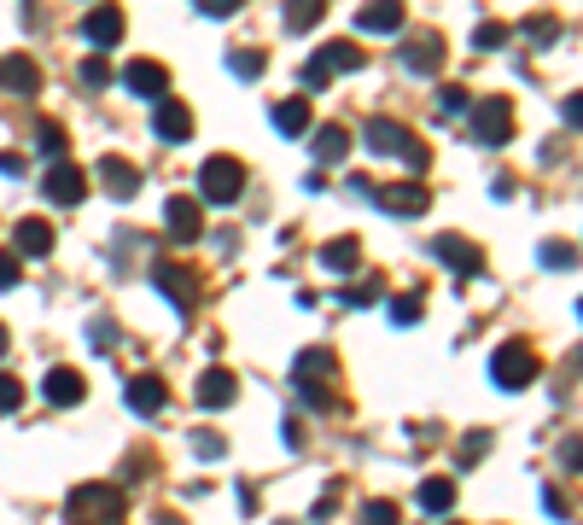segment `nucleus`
Returning <instances> with one entry per match:
<instances>
[{
    "mask_svg": "<svg viewBox=\"0 0 583 525\" xmlns=\"http://www.w3.org/2000/svg\"><path fill=\"white\" fill-rule=\"evenodd\" d=\"M129 502L117 485H76L65 496V520L70 525H123Z\"/></svg>",
    "mask_w": 583,
    "mask_h": 525,
    "instance_id": "nucleus-1",
    "label": "nucleus"
},
{
    "mask_svg": "<svg viewBox=\"0 0 583 525\" xmlns=\"http://www.w3.org/2000/svg\"><path fill=\"white\" fill-rule=\"evenodd\" d=\"M362 146L374 152V158H403L414 170H426L432 164V152H426V140H414L403 123H391V117H374V123H362Z\"/></svg>",
    "mask_w": 583,
    "mask_h": 525,
    "instance_id": "nucleus-2",
    "label": "nucleus"
},
{
    "mask_svg": "<svg viewBox=\"0 0 583 525\" xmlns=\"http://www.w3.org/2000/svg\"><path fill=\"white\" fill-rule=\"evenodd\" d=\"M467 135L479 140V146H508L514 140V100L490 94V100L467 105Z\"/></svg>",
    "mask_w": 583,
    "mask_h": 525,
    "instance_id": "nucleus-3",
    "label": "nucleus"
},
{
    "mask_svg": "<svg viewBox=\"0 0 583 525\" xmlns=\"http://www.w3.org/2000/svg\"><path fill=\"white\" fill-rule=\"evenodd\" d=\"M199 193H205V205H234V199L245 193V164L240 158H205Z\"/></svg>",
    "mask_w": 583,
    "mask_h": 525,
    "instance_id": "nucleus-4",
    "label": "nucleus"
},
{
    "mask_svg": "<svg viewBox=\"0 0 583 525\" xmlns=\"http://www.w3.org/2000/svg\"><path fill=\"white\" fill-rule=\"evenodd\" d=\"M537 350L531 345H502L496 356H490V380L502 385V391H525V385L537 380Z\"/></svg>",
    "mask_w": 583,
    "mask_h": 525,
    "instance_id": "nucleus-5",
    "label": "nucleus"
},
{
    "mask_svg": "<svg viewBox=\"0 0 583 525\" xmlns=\"http://www.w3.org/2000/svg\"><path fill=\"white\" fill-rule=\"evenodd\" d=\"M368 199H374L385 216H420V210L432 205V193H426L420 181H385V187H368Z\"/></svg>",
    "mask_w": 583,
    "mask_h": 525,
    "instance_id": "nucleus-6",
    "label": "nucleus"
},
{
    "mask_svg": "<svg viewBox=\"0 0 583 525\" xmlns=\"http://www.w3.org/2000/svg\"><path fill=\"white\" fill-rule=\"evenodd\" d=\"M164 234H170L175 245H193L199 234H205V205L187 199V193H175L170 205H164Z\"/></svg>",
    "mask_w": 583,
    "mask_h": 525,
    "instance_id": "nucleus-7",
    "label": "nucleus"
},
{
    "mask_svg": "<svg viewBox=\"0 0 583 525\" xmlns=\"http://www.w3.org/2000/svg\"><path fill=\"white\" fill-rule=\"evenodd\" d=\"M152 135L164 140V146H181V140H193V111L181 100H152Z\"/></svg>",
    "mask_w": 583,
    "mask_h": 525,
    "instance_id": "nucleus-8",
    "label": "nucleus"
},
{
    "mask_svg": "<svg viewBox=\"0 0 583 525\" xmlns=\"http://www.w3.org/2000/svg\"><path fill=\"white\" fill-rule=\"evenodd\" d=\"M41 187H47L53 205H82V199H88V170H76V164H65V158H53Z\"/></svg>",
    "mask_w": 583,
    "mask_h": 525,
    "instance_id": "nucleus-9",
    "label": "nucleus"
},
{
    "mask_svg": "<svg viewBox=\"0 0 583 525\" xmlns=\"http://www.w3.org/2000/svg\"><path fill=\"white\" fill-rule=\"evenodd\" d=\"M193 397H199V409H210V415L234 409V397H240V380H234V368H205Z\"/></svg>",
    "mask_w": 583,
    "mask_h": 525,
    "instance_id": "nucleus-10",
    "label": "nucleus"
},
{
    "mask_svg": "<svg viewBox=\"0 0 583 525\" xmlns=\"http://www.w3.org/2000/svg\"><path fill=\"white\" fill-rule=\"evenodd\" d=\"M432 257L449 263L455 275H479V269H484V251L473 240H461V234H438V240H432Z\"/></svg>",
    "mask_w": 583,
    "mask_h": 525,
    "instance_id": "nucleus-11",
    "label": "nucleus"
},
{
    "mask_svg": "<svg viewBox=\"0 0 583 525\" xmlns=\"http://www.w3.org/2000/svg\"><path fill=\"white\" fill-rule=\"evenodd\" d=\"M123 82H129L135 100H164L170 94V70L158 65V59H135V65L123 70Z\"/></svg>",
    "mask_w": 583,
    "mask_h": 525,
    "instance_id": "nucleus-12",
    "label": "nucleus"
},
{
    "mask_svg": "<svg viewBox=\"0 0 583 525\" xmlns=\"http://www.w3.org/2000/svg\"><path fill=\"white\" fill-rule=\"evenodd\" d=\"M82 391H88V380H82L76 368H47V374H41V397H47L53 409H76Z\"/></svg>",
    "mask_w": 583,
    "mask_h": 525,
    "instance_id": "nucleus-13",
    "label": "nucleus"
},
{
    "mask_svg": "<svg viewBox=\"0 0 583 525\" xmlns=\"http://www.w3.org/2000/svg\"><path fill=\"white\" fill-rule=\"evenodd\" d=\"M403 18H409L403 0H368V6L356 12V30L362 35H397L403 30Z\"/></svg>",
    "mask_w": 583,
    "mask_h": 525,
    "instance_id": "nucleus-14",
    "label": "nucleus"
},
{
    "mask_svg": "<svg viewBox=\"0 0 583 525\" xmlns=\"http://www.w3.org/2000/svg\"><path fill=\"white\" fill-rule=\"evenodd\" d=\"M403 70H414V76H438V70H444V41H438L432 30L403 41Z\"/></svg>",
    "mask_w": 583,
    "mask_h": 525,
    "instance_id": "nucleus-15",
    "label": "nucleus"
},
{
    "mask_svg": "<svg viewBox=\"0 0 583 525\" xmlns=\"http://www.w3.org/2000/svg\"><path fill=\"white\" fill-rule=\"evenodd\" d=\"M100 187L117 199V205H129L140 193V170L129 164V158H100Z\"/></svg>",
    "mask_w": 583,
    "mask_h": 525,
    "instance_id": "nucleus-16",
    "label": "nucleus"
},
{
    "mask_svg": "<svg viewBox=\"0 0 583 525\" xmlns=\"http://www.w3.org/2000/svg\"><path fill=\"white\" fill-rule=\"evenodd\" d=\"M0 88H6V94H24V100L41 88V70H35L30 53H6V59H0Z\"/></svg>",
    "mask_w": 583,
    "mask_h": 525,
    "instance_id": "nucleus-17",
    "label": "nucleus"
},
{
    "mask_svg": "<svg viewBox=\"0 0 583 525\" xmlns=\"http://www.w3.org/2000/svg\"><path fill=\"white\" fill-rule=\"evenodd\" d=\"M164 403H170V385L158 380V374H140V380H129V409L135 415H164Z\"/></svg>",
    "mask_w": 583,
    "mask_h": 525,
    "instance_id": "nucleus-18",
    "label": "nucleus"
},
{
    "mask_svg": "<svg viewBox=\"0 0 583 525\" xmlns=\"http://www.w3.org/2000/svg\"><path fill=\"white\" fill-rule=\"evenodd\" d=\"M82 35H88L100 53L105 47H117V41H123V12H117V6H94V12L82 18Z\"/></svg>",
    "mask_w": 583,
    "mask_h": 525,
    "instance_id": "nucleus-19",
    "label": "nucleus"
},
{
    "mask_svg": "<svg viewBox=\"0 0 583 525\" xmlns=\"http://www.w3.org/2000/svg\"><path fill=\"white\" fill-rule=\"evenodd\" d=\"M152 286L170 298L175 310H187V304H193V292H199V286H193V275H181L175 263H152Z\"/></svg>",
    "mask_w": 583,
    "mask_h": 525,
    "instance_id": "nucleus-20",
    "label": "nucleus"
},
{
    "mask_svg": "<svg viewBox=\"0 0 583 525\" xmlns=\"http://www.w3.org/2000/svg\"><path fill=\"white\" fill-rule=\"evenodd\" d=\"M356 263H362V240L356 234H339L333 245H321V269L327 275H356Z\"/></svg>",
    "mask_w": 583,
    "mask_h": 525,
    "instance_id": "nucleus-21",
    "label": "nucleus"
},
{
    "mask_svg": "<svg viewBox=\"0 0 583 525\" xmlns=\"http://www.w3.org/2000/svg\"><path fill=\"white\" fill-rule=\"evenodd\" d=\"M12 245H18V257H47V251H53V228H47L41 216H24V222L12 228Z\"/></svg>",
    "mask_w": 583,
    "mask_h": 525,
    "instance_id": "nucleus-22",
    "label": "nucleus"
},
{
    "mask_svg": "<svg viewBox=\"0 0 583 525\" xmlns=\"http://www.w3.org/2000/svg\"><path fill=\"white\" fill-rule=\"evenodd\" d=\"M269 123H275V129H280L286 140H304L315 117H309V100H280L275 111H269Z\"/></svg>",
    "mask_w": 583,
    "mask_h": 525,
    "instance_id": "nucleus-23",
    "label": "nucleus"
},
{
    "mask_svg": "<svg viewBox=\"0 0 583 525\" xmlns=\"http://www.w3.org/2000/svg\"><path fill=\"white\" fill-rule=\"evenodd\" d=\"M292 380L298 385H327L333 380V356H327V350H304V356L292 362Z\"/></svg>",
    "mask_w": 583,
    "mask_h": 525,
    "instance_id": "nucleus-24",
    "label": "nucleus"
},
{
    "mask_svg": "<svg viewBox=\"0 0 583 525\" xmlns=\"http://www.w3.org/2000/svg\"><path fill=\"white\" fill-rule=\"evenodd\" d=\"M321 65L339 76V70H362L368 65V53H362L356 41H327V47H321Z\"/></svg>",
    "mask_w": 583,
    "mask_h": 525,
    "instance_id": "nucleus-25",
    "label": "nucleus"
},
{
    "mask_svg": "<svg viewBox=\"0 0 583 525\" xmlns=\"http://www.w3.org/2000/svg\"><path fill=\"white\" fill-rule=\"evenodd\" d=\"M309 146H315V158H321V164H344L350 135H344L339 123H327V129H315V140H309Z\"/></svg>",
    "mask_w": 583,
    "mask_h": 525,
    "instance_id": "nucleus-26",
    "label": "nucleus"
},
{
    "mask_svg": "<svg viewBox=\"0 0 583 525\" xmlns=\"http://www.w3.org/2000/svg\"><path fill=\"white\" fill-rule=\"evenodd\" d=\"M426 514H449L455 508V479H420V496H414Z\"/></svg>",
    "mask_w": 583,
    "mask_h": 525,
    "instance_id": "nucleus-27",
    "label": "nucleus"
},
{
    "mask_svg": "<svg viewBox=\"0 0 583 525\" xmlns=\"http://www.w3.org/2000/svg\"><path fill=\"white\" fill-rule=\"evenodd\" d=\"M280 12H286V30H292V35H304V30H315V24H321L327 0H286Z\"/></svg>",
    "mask_w": 583,
    "mask_h": 525,
    "instance_id": "nucleus-28",
    "label": "nucleus"
},
{
    "mask_svg": "<svg viewBox=\"0 0 583 525\" xmlns=\"http://www.w3.org/2000/svg\"><path fill=\"white\" fill-rule=\"evenodd\" d=\"M263 65H269V53H263V47H234V53H228V70H234L240 82H257Z\"/></svg>",
    "mask_w": 583,
    "mask_h": 525,
    "instance_id": "nucleus-29",
    "label": "nucleus"
},
{
    "mask_svg": "<svg viewBox=\"0 0 583 525\" xmlns=\"http://www.w3.org/2000/svg\"><path fill=\"white\" fill-rule=\"evenodd\" d=\"M525 41H531V47H554V41H560V18H549V12L525 18Z\"/></svg>",
    "mask_w": 583,
    "mask_h": 525,
    "instance_id": "nucleus-30",
    "label": "nucleus"
},
{
    "mask_svg": "<svg viewBox=\"0 0 583 525\" xmlns=\"http://www.w3.org/2000/svg\"><path fill=\"white\" fill-rule=\"evenodd\" d=\"M420 315H426V292H403V298L391 304V321H397V327H414Z\"/></svg>",
    "mask_w": 583,
    "mask_h": 525,
    "instance_id": "nucleus-31",
    "label": "nucleus"
},
{
    "mask_svg": "<svg viewBox=\"0 0 583 525\" xmlns=\"http://www.w3.org/2000/svg\"><path fill=\"white\" fill-rule=\"evenodd\" d=\"M578 263V245L572 240H549L543 245V269H572Z\"/></svg>",
    "mask_w": 583,
    "mask_h": 525,
    "instance_id": "nucleus-32",
    "label": "nucleus"
},
{
    "mask_svg": "<svg viewBox=\"0 0 583 525\" xmlns=\"http://www.w3.org/2000/svg\"><path fill=\"white\" fill-rule=\"evenodd\" d=\"M484 450H490V432H467V438H461V450H455V461H461V467H473V461H484Z\"/></svg>",
    "mask_w": 583,
    "mask_h": 525,
    "instance_id": "nucleus-33",
    "label": "nucleus"
},
{
    "mask_svg": "<svg viewBox=\"0 0 583 525\" xmlns=\"http://www.w3.org/2000/svg\"><path fill=\"white\" fill-rule=\"evenodd\" d=\"M193 455H199V461H222V455H228L222 432H193Z\"/></svg>",
    "mask_w": 583,
    "mask_h": 525,
    "instance_id": "nucleus-34",
    "label": "nucleus"
},
{
    "mask_svg": "<svg viewBox=\"0 0 583 525\" xmlns=\"http://www.w3.org/2000/svg\"><path fill=\"white\" fill-rule=\"evenodd\" d=\"M35 146H41L47 158H59V152H65V129H59V123H41V129H35Z\"/></svg>",
    "mask_w": 583,
    "mask_h": 525,
    "instance_id": "nucleus-35",
    "label": "nucleus"
},
{
    "mask_svg": "<svg viewBox=\"0 0 583 525\" xmlns=\"http://www.w3.org/2000/svg\"><path fill=\"white\" fill-rule=\"evenodd\" d=\"M76 76H82V88H94V94H100L105 82H111V70H105V59H82V70H76Z\"/></svg>",
    "mask_w": 583,
    "mask_h": 525,
    "instance_id": "nucleus-36",
    "label": "nucleus"
},
{
    "mask_svg": "<svg viewBox=\"0 0 583 525\" xmlns=\"http://www.w3.org/2000/svg\"><path fill=\"white\" fill-rule=\"evenodd\" d=\"M403 514H397V502H368L362 508V525H397Z\"/></svg>",
    "mask_w": 583,
    "mask_h": 525,
    "instance_id": "nucleus-37",
    "label": "nucleus"
},
{
    "mask_svg": "<svg viewBox=\"0 0 583 525\" xmlns=\"http://www.w3.org/2000/svg\"><path fill=\"white\" fill-rule=\"evenodd\" d=\"M88 339H94V350H111V345H117V321H111V315H100V321L88 327Z\"/></svg>",
    "mask_w": 583,
    "mask_h": 525,
    "instance_id": "nucleus-38",
    "label": "nucleus"
},
{
    "mask_svg": "<svg viewBox=\"0 0 583 525\" xmlns=\"http://www.w3.org/2000/svg\"><path fill=\"white\" fill-rule=\"evenodd\" d=\"M18 403H24V385L12 380V374H0V415H12Z\"/></svg>",
    "mask_w": 583,
    "mask_h": 525,
    "instance_id": "nucleus-39",
    "label": "nucleus"
},
{
    "mask_svg": "<svg viewBox=\"0 0 583 525\" xmlns=\"http://www.w3.org/2000/svg\"><path fill=\"white\" fill-rule=\"evenodd\" d=\"M502 41H508V24H479V30H473V47H484V53L502 47Z\"/></svg>",
    "mask_w": 583,
    "mask_h": 525,
    "instance_id": "nucleus-40",
    "label": "nucleus"
},
{
    "mask_svg": "<svg viewBox=\"0 0 583 525\" xmlns=\"http://www.w3.org/2000/svg\"><path fill=\"white\" fill-rule=\"evenodd\" d=\"M379 298V275L374 280H362V286H350V292H344V304H350V310H362V304H374Z\"/></svg>",
    "mask_w": 583,
    "mask_h": 525,
    "instance_id": "nucleus-41",
    "label": "nucleus"
},
{
    "mask_svg": "<svg viewBox=\"0 0 583 525\" xmlns=\"http://www.w3.org/2000/svg\"><path fill=\"white\" fill-rule=\"evenodd\" d=\"M18 280H24V269H18V257H12V251H0V292H12Z\"/></svg>",
    "mask_w": 583,
    "mask_h": 525,
    "instance_id": "nucleus-42",
    "label": "nucleus"
},
{
    "mask_svg": "<svg viewBox=\"0 0 583 525\" xmlns=\"http://www.w3.org/2000/svg\"><path fill=\"white\" fill-rule=\"evenodd\" d=\"M327 82H333V70L321 65V53H315V59L304 65V88H327Z\"/></svg>",
    "mask_w": 583,
    "mask_h": 525,
    "instance_id": "nucleus-43",
    "label": "nucleus"
},
{
    "mask_svg": "<svg viewBox=\"0 0 583 525\" xmlns=\"http://www.w3.org/2000/svg\"><path fill=\"white\" fill-rule=\"evenodd\" d=\"M240 6H245V0H199V12H205V18H234Z\"/></svg>",
    "mask_w": 583,
    "mask_h": 525,
    "instance_id": "nucleus-44",
    "label": "nucleus"
},
{
    "mask_svg": "<svg viewBox=\"0 0 583 525\" xmlns=\"http://www.w3.org/2000/svg\"><path fill=\"white\" fill-rule=\"evenodd\" d=\"M543 508H549L554 520H572V502H566L560 490H543Z\"/></svg>",
    "mask_w": 583,
    "mask_h": 525,
    "instance_id": "nucleus-45",
    "label": "nucleus"
},
{
    "mask_svg": "<svg viewBox=\"0 0 583 525\" xmlns=\"http://www.w3.org/2000/svg\"><path fill=\"white\" fill-rule=\"evenodd\" d=\"M333 514H339V490H327V496L309 508V520H333Z\"/></svg>",
    "mask_w": 583,
    "mask_h": 525,
    "instance_id": "nucleus-46",
    "label": "nucleus"
},
{
    "mask_svg": "<svg viewBox=\"0 0 583 525\" xmlns=\"http://www.w3.org/2000/svg\"><path fill=\"white\" fill-rule=\"evenodd\" d=\"M560 117H566V129H578V117H583V94H566V105H560Z\"/></svg>",
    "mask_w": 583,
    "mask_h": 525,
    "instance_id": "nucleus-47",
    "label": "nucleus"
},
{
    "mask_svg": "<svg viewBox=\"0 0 583 525\" xmlns=\"http://www.w3.org/2000/svg\"><path fill=\"white\" fill-rule=\"evenodd\" d=\"M438 105H444V111H467V94H461V88H455V82H449L444 94H438Z\"/></svg>",
    "mask_w": 583,
    "mask_h": 525,
    "instance_id": "nucleus-48",
    "label": "nucleus"
},
{
    "mask_svg": "<svg viewBox=\"0 0 583 525\" xmlns=\"http://www.w3.org/2000/svg\"><path fill=\"white\" fill-rule=\"evenodd\" d=\"M0 175H12V181H18V175H24V158H18V152H0Z\"/></svg>",
    "mask_w": 583,
    "mask_h": 525,
    "instance_id": "nucleus-49",
    "label": "nucleus"
},
{
    "mask_svg": "<svg viewBox=\"0 0 583 525\" xmlns=\"http://www.w3.org/2000/svg\"><path fill=\"white\" fill-rule=\"evenodd\" d=\"M0 356H6V327H0Z\"/></svg>",
    "mask_w": 583,
    "mask_h": 525,
    "instance_id": "nucleus-50",
    "label": "nucleus"
}]
</instances>
